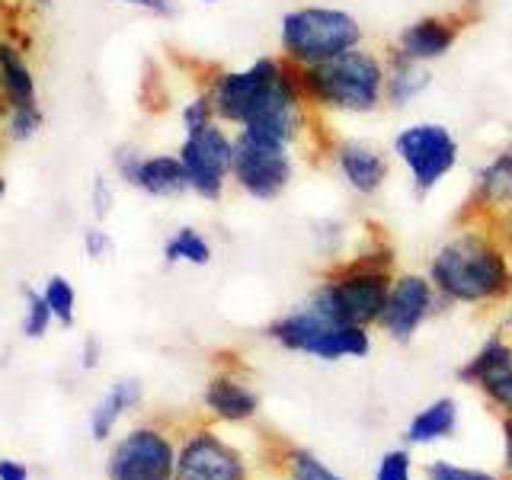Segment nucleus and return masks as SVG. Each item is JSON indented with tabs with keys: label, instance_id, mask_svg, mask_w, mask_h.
Wrapping results in <instances>:
<instances>
[{
	"label": "nucleus",
	"instance_id": "1",
	"mask_svg": "<svg viewBox=\"0 0 512 480\" xmlns=\"http://www.w3.org/2000/svg\"><path fill=\"white\" fill-rule=\"evenodd\" d=\"M436 295L458 304H490L512 295V260L506 244L477 224L436 250L429 266Z\"/></svg>",
	"mask_w": 512,
	"mask_h": 480
},
{
	"label": "nucleus",
	"instance_id": "2",
	"mask_svg": "<svg viewBox=\"0 0 512 480\" xmlns=\"http://www.w3.org/2000/svg\"><path fill=\"white\" fill-rule=\"evenodd\" d=\"M391 263L394 253L388 244H378L352 256L336 272L314 288L308 308L327 317L330 324H349V327H368L381 320L384 301L391 292Z\"/></svg>",
	"mask_w": 512,
	"mask_h": 480
},
{
	"label": "nucleus",
	"instance_id": "3",
	"mask_svg": "<svg viewBox=\"0 0 512 480\" xmlns=\"http://www.w3.org/2000/svg\"><path fill=\"white\" fill-rule=\"evenodd\" d=\"M384 58L365 45L298 71L304 100L314 112L333 116H372L384 106Z\"/></svg>",
	"mask_w": 512,
	"mask_h": 480
},
{
	"label": "nucleus",
	"instance_id": "4",
	"mask_svg": "<svg viewBox=\"0 0 512 480\" xmlns=\"http://www.w3.org/2000/svg\"><path fill=\"white\" fill-rule=\"evenodd\" d=\"M365 42V29L356 13L330 4H304L282 13L279 58L304 71L333 61Z\"/></svg>",
	"mask_w": 512,
	"mask_h": 480
},
{
	"label": "nucleus",
	"instance_id": "5",
	"mask_svg": "<svg viewBox=\"0 0 512 480\" xmlns=\"http://www.w3.org/2000/svg\"><path fill=\"white\" fill-rule=\"evenodd\" d=\"M269 340L292 352H308L314 359L324 362H340V359H362L372 349L365 327H349V324H330L327 317L311 311L308 304L292 314H285L269 324Z\"/></svg>",
	"mask_w": 512,
	"mask_h": 480
},
{
	"label": "nucleus",
	"instance_id": "6",
	"mask_svg": "<svg viewBox=\"0 0 512 480\" xmlns=\"http://www.w3.org/2000/svg\"><path fill=\"white\" fill-rule=\"evenodd\" d=\"M394 157L407 167L416 196H429L458 167L461 144L442 122H413L394 135Z\"/></svg>",
	"mask_w": 512,
	"mask_h": 480
},
{
	"label": "nucleus",
	"instance_id": "7",
	"mask_svg": "<svg viewBox=\"0 0 512 480\" xmlns=\"http://www.w3.org/2000/svg\"><path fill=\"white\" fill-rule=\"evenodd\" d=\"M295 180V148L234 132L231 183L253 202H276Z\"/></svg>",
	"mask_w": 512,
	"mask_h": 480
},
{
	"label": "nucleus",
	"instance_id": "8",
	"mask_svg": "<svg viewBox=\"0 0 512 480\" xmlns=\"http://www.w3.org/2000/svg\"><path fill=\"white\" fill-rule=\"evenodd\" d=\"M189 196L202 202H221L231 186V167H234V128L224 122H212L196 135H183L180 148Z\"/></svg>",
	"mask_w": 512,
	"mask_h": 480
},
{
	"label": "nucleus",
	"instance_id": "9",
	"mask_svg": "<svg viewBox=\"0 0 512 480\" xmlns=\"http://www.w3.org/2000/svg\"><path fill=\"white\" fill-rule=\"evenodd\" d=\"M282 71H285V61L279 55H263L244 64V68L215 71L205 80V90L212 96L218 122H224L237 132V128L253 116V109L263 103V96L272 90V84H276Z\"/></svg>",
	"mask_w": 512,
	"mask_h": 480
},
{
	"label": "nucleus",
	"instance_id": "10",
	"mask_svg": "<svg viewBox=\"0 0 512 480\" xmlns=\"http://www.w3.org/2000/svg\"><path fill=\"white\" fill-rule=\"evenodd\" d=\"M176 452L160 429L138 426L116 442L106 464L109 480H173Z\"/></svg>",
	"mask_w": 512,
	"mask_h": 480
},
{
	"label": "nucleus",
	"instance_id": "11",
	"mask_svg": "<svg viewBox=\"0 0 512 480\" xmlns=\"http://www.w3.org/2000/svg\"><path fill=\"white\" fill-rule=\"evenodd\" d=\"M432 304H436V285L426 276H416V272H404L391 282L388 301H384V311L378 324L384 333L397 343H410L413 333L423 327V320L432 314Z\"/></svg>",
	"mask_w": 512,
	"mask_h": 480
},
{
	"label": "nucleus",
	"instance_id": "12",
	"mask_svg": "<svg viewBox=\"0 0 512 480\" xmlns=\"http://www.w3.org/2000/svg\"><path fill=\"white\" fill-rule=\"evenodd\" d=\"M471 16L464 13H429L400 29L394 52L416 64H432L445 58L458 45L461 32L468 29Z\"/></svg>",
	"mask_w": 512,
	"mask_h": 480
},
{
	"label": "nucleus",
	"instance_id": "13",
	"mask_svg": "<svg viewBox=\"0 0 512 480\" xmlns=\"http://www.w3.org/2000/svg\"><path fill=\"white\" fill-rule=\"evenodd\" d=\"M173 480H247L244 461L215 432H196L176 452Z\"/></svg>",
	"mask_w": 512,
	"mask_h": 480
},
{
	"label": "nucleus",
	"instance_id": "14",
	"mask_svg": "<svg viewBox=\"0 0 512 480\" xmlns=\"http://www.w3.org/2000/svg\"><path fill=\"white\" fill-rule=\"evenodd\" d=\"M333 167L340 173V180L359 192V196H375L384 189L391 176V160L378 144L362 141V138H340L330 148Z\"/></svg>",
	"mask_w": 512,
	"mask_h": 480
},
{
	"label": "nucleus",
	"instance_id": "15",
	"mask_svg": "<svg viewBox=\"0 0 512 480\" xmlns=\"http://www.w3.org/2000/svg\"><path fill=\"white\" fill-rule=\"evenodd\" d=\"M458 378L480 388L493 404L506 410V416H512V346L503 336H493V340L480 346V352L468 359Z\"/></svg>",
	"mask_w": 512,
	"mask_h": 480
},
{
	"label": "nucleus",
	"instance_id": "16",
	"mask_svg": "<svg viewBox=\"0 0 512 480\" xmlns=\"http://www.w3.org/2000/svg\"><path fill=\"white\" fill-rule=\"evenodd\" d=\"M509 205H512V148L493 154L487 164L477 170L464 215H474V221H480V218H493L506 212Z\"/></svg>",
	"mask_w": 512,
	"mask_h": 480
},
{
	"label": "nucleus",
	"instance_id": "17",
	"mask_svg": "<svg viewBox=\"0 0 512 480\" xmlns=\"http://www.w3.org/2000/svg\"><path fill=\"white\" fill-rule=\"evenodd\" d=\"M128 189H138L141 196L160 199V202L189 196V180H186L180 154H176V151L144 154L135 176H132V186H128Z\"/></svg>",
	"mask_w": 512,
	"mask_h": 480
},
{
	"label": "nucleus",
	"instance_id": "18",
	"mask_svg": "<svg viewBox=\"0 0 512 480\" xmlns=\"http://www.w3.org/2000/svg\"><path fill=\"white\" fill-rule=\"evenodd\" d=\"M0 80H4L7 103L13 106H39V80L26 58V48L10 36L0 39Z\"/></svg>",
	"mask_w": 512,
	"mask_h": 480
},
{
	"label": "nucleus",
	"instance_id": "19",
	"mask_svg": "<svg viewBox=\"0 0 512 480\" xmlns=\"http://www.w3.org/2000/svg\"><path fill=\"white\" fill-rule=\"evenodd\" d=\"M384 103L391 109H407L410 103H416L420 96L429 90L432 84V74H429V64H416L400 58L397 52H391L384 58Z\"/></svg>",
	"mask_w": 512,
	"mask_h": 480
},
{
	"label": "nucleus",
	"instance_id": "20",
	"mask_svg": "<svg viewBox=\"0 0 512 480\" xmlns=\"http://www.w3.org/2000/svg\"><path fill=\"white\" fill-rule=\"evenodd\" d=\"M205 407L228 423H244L260 410V397L244 381H237L231 375H215L205 384Z\"/></svg>",
	"mask_w": 512,
	"mask_h": 480
},
{
	"label": "nucleus",
	"instance_id": "21",
	"mask_svg": "<svg viewBox=\"0 0 512 480\" xmlns=\"http://www.w3.org/2000/svg\"><path fill=\"white\" fill-rule=\"evenodd\" d=\"M141 397H144V388H141L138 378H119L116 384H112V388L103 394L100 404H96L93 413H90V432H93V439L96 442H106L122 416L141 404Z\"/></svg>",
	"mask_w": 512,
	"mask_h": 480
},
{
	"label": "nucleus",
	"instance_id": "22",
	"mask_svg": "<svg viewBox=\"0 0 512 480\" xmlns=\"http://www.w3.org/2000/svg\"><path fill=\"white\" fill-rule=\"evenodd\" d=\"M215 260V247L212 240H208L199 228H192V224H183V228H176L167 244H164V263L167 266H208Z\"/></svg>",
	"mask_w": 512,
	"mask_h": 480
},
{
	"label": "nucleus",
	"instance_id": "23",
	"mask_svg": "<svg viewBox=\"0 0 512 480\" xmlns=\"http://www.w3.org/2000/svg\"><path fill=\"white\" fill-rule=\"evenodd\" d=\"M455 420H458V407L452 397H442L436 404H429L426 410H420L413 416V423L407 429V439L413 445H426V442H436V439H445L448 432L455 429Z\"/></svg>",
	"mask_w": 512,
	"mask_h": 480
},
{
	"label": "nucleus",
	"instance_id": "24",
	"mask_svg": "<svg viewBox=\"0 0 512 480\" xmlns=\"http://www.w3.org/2000/svg\"><path fill=\"white\" fill-rule=\"evenodd\" d=\"M42 295L48 311H52L58 327H74L77 324V288L68 276H52L42 285Z\"/></svg>",
	"mask_w": 512,
	"mask_h": 480
},
{
	"label": "nucleus",
	"instance_id": "25",
	"mask_svg": "<svg viewBox=\"0 0 512 480\" xmlns=\"http://www.w3.org/2000/svg\"><path fill=\"white\" fill-rule=\"evenodd\" d=\"M42 128H45L42 106H13V109H7L4 122H0V132H4V138L13 144H26L32 138H39Z\"/></svg>",
	"mask_w": 512,
	"mask_h": 480
},
{
	"label": "nucleus",
	"instance_id": "26",
	"mask_svg": "<svg viewBox=\"0 0 512 480\" xmlns=\"http://www.w3.org/2000/svg\"><path fill=\"white\" fill-rule=\"evenodd\" d=\"M55 317L48 311L42 288H23V336L26 340H42V336L52 330Z\"/></svg>",
	"mask_w": 512,
	"mask_h": 480
},
{
	"label": "nucleus",
	"instance_id": "27",
	"mask_svg": "<svg viewBox=\"0 0 512 480\" xmlns=\"http://www.w3.org/2000/svg\"><path fill=\"white\" fill-rule=\"evenodd\" d=\"M212 122H218L212 96H208L205 87H199L192 96H186L183 106H180V128H183V135H196V132H202V128H208Z\"/></svg>",
	"mask_w": 512,
	"mask_h": 480
},
{
	"label": "nucleus",
	"instance_id": "28",
	"mask_svg": "<svg viewBox=\"0 0 512 480\" xmlns=\"http://www.w3.org/2000/svg\"><path fill=\"white\" fill-rule=\"evenodd\" d=\"M90 212L96 218V224L109 221V215L116 212V186L106 173H96L93 176V186H90Z\"/></svg>",
	"mask_w": 512,
	"mask_h": 480
},
{
	"label": "nucleus",
	"instance_id": "29",
	"mask_svg": "<svg viewBox=\"0 0 512 480\" xmlns=\"http://www.w3.org/2000/svg\"><path fill=\"white\" fill-rule=\"evenodd\" d=\"M141 157H144V151L138 148L135 141H122L119 148L112 151V176H116L119 183L132 186V176H135V170L141 164Z\"/></svg>",
	"mask_w": 512,
	"mask_h": 480
},
{
	"label": "nucleus",
	"instance_id": "30",
	"mask_svg": "<svg viewBox=\"0 0 512 480\" xmlns=\"http://www.w3.org/2000/svg\"><path fill=\"white\" fill-rule=\"evenodd\" d=\"M80 247H84L90 263H103V260H109V256H112V250H116V244H112V234L103 228V224H90V228H84Z\"/></svg>",
	"mask_w": 512,
	"mask_h": 480
},
{
	"label": "nucleus",
	"instance_id": "31",
	"mask_svg": "<svg viewBox=\"0 0 512 480\" xmlns=\"http://www.w3.org/2000/svg\"><path fill=\"white\" fill-rule=\"evenodd\" d=\"M292 480H343L336 477L324 461H317L311 452H295L292 455Z\"/></svg>",
	"mask_w": 512,
	"mask_h": 480
},
{
	"label": "nucleus",
	"instance_id": "32",
	"mask_svg": "<svg viewBox=\"0 0 512 480\" xmlns=\"http://www.w3.org/2000/svg\"><path fill=\"white\" fill-rule=\"evenodd\" d=\"M375 480H410V455L404 448H394L381 458Z\"/></svg>",
	"mask_w": 512,
	"mask_h": 480
},
{
	"label": "nucleus",
	"instance_id": "33",
	"mask_svg": "<svg viewBox=\"0 0 512 480\" xmlns=\"http://www.w3.org/2000/svg\"><path fill=\"white\" fill-rule=\"evenodd\" d=\"M119 4L148 13L154 20H173V16L180 13V0H119Z\"/></svg>",
	"mask_w": 512,
	"mask_h": 480
},
{
	"label": "nucleus",
	"instance_id": "34",
	"mask_svg": "<svg viewBox=\"0 0 512 480\" xmlns=\"http://www.w3.org/2000/svg\"><path fill=\"white\" fill-rule=\"evenodd\" d=\"M429 480H496L484 471H471V468H458V464L436 461L429 464Z\"/></svg>",
	"mask_w": 512,
	"mask_h": 480
},
{
	"label": "nucleus",
	"instance_id": "35",
	"mask_svg": "<svg viewBox=\"0 0 512 480\" xmlns=\"http://www.w3.org/2000/svg\"><path fill=\"white\" fill-rule=\"evenodd\" d=\"M0 480H29V468L16 458H0Z\"/></svg>",
	"mask_w": 512,
	"mask_h": 480
},
{
	"label": "nucleus",
	"instance_id": "36",
	"mask_svg": "<svg viewBox=\"0 0 512 480\" xmlns=\"http://www.w3.org/2000/svg\"><path fill=\"white\" fill-rule=\"evenodd\" d=\"M80 365H84L87 372L100 365V340H96V336H87L84 340V349H80Z\"/></svg>",
	"mask_w": 512,
	"mask_h": 480
},
{
	"label": "nucleus",
	"instance_id": "37",
	"mask_svg": "<svg viewBox=\"0 0 512 480\" xmlns=\"http://www.w3.org/2000/svg\"><path fill=\"white\" fill-rule=\"evenodd\" d=\"M493 224H496V237L503 240L506 247H512V205L506 208V212H500V215H493L490 218Z\"/></svg>",
	"mask_w": 512,
	"mask_h": 480
},
{
	"label": "nucleus",
	"instance_id": "38",
	"mask_svg": "<svg viewBox=\"0 0 512 480\" xmlns=\"http://www.w3.org/2000/svg\"><path fill=\"white\" fill-rule=\"evenodd\" d=\"M503 442H506V464L512 468V416L503 420Z\"/></svg>",
	"mask_w": 512,
	"mask_h": 480
},
{
	"label": "nucleus",
	"instance_id": "39",
	"mask_svg": "<svg viewBox=\"0 0 512 480\" xmlns=\"http://www.w3.org/2000/svg\"><path fill=\"white\" fill-rule=\"evenodd\" d=\"M7 109H10V103H7V90H4V80H0V122H4Z\"/></svg>",
	"mask_w": 512,
	"mask_h": 480
},
{
	"label": "nucleus",
	"instance_id": "40",
	"mask_svg": "<svg viewBox=\"0 0 512 480\" xmlns=\"http://www.w3.org/2000/svg\"><path fill=\"white\" fill-rule=\"evenodd\" d=\"M26 4H32V7H48L52 0H26Z\"/></svg>",
	"mask_w": 512,
	"mask_h": 480
},
{
	"label": "nucleus",
	"instance_id": "41",
	"mask_svg": "<svg viewBox=\"0 0 512 480\" xmlns=\"http://www.w3.org/2000/svg\"><path fill=\"white\" fill-rule=\"evenodd\" d=\"M4 196H7V180L0 176V199H4Z\"/></svg>",
	"mask_w": 512,
	"mask_h": 480
},
{
	"label": "nucleus",
	"instance_id": "42",
	"mask_svg": "<svg viewBox=\"0 0 512 480\" xmlns=\"http://www.w3.org/2000/svg\"><path fill=\"white\" fill-rule=\"evenodd\" d=\"M202 4H218V0H202Z\"/></svg>",
	"mask_w": 512,
	"mask_h": 480
}]
</instances>
